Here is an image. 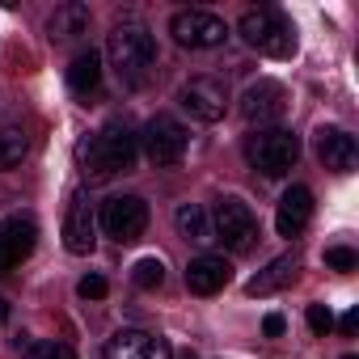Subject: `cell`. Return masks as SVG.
<instances>
[{
	"label": "cell",
	"mask_w": 359,
	"mask_h": 359,
	"mask_svg": "<svg viewBox=\"0 0 359 359\" xmlns=\"http://www.w3.org/2000/svg\"><path fill=\"white\" fill-rule=\"evenodd\" d=\"M187 144H191V135H187V127L177 123L173 114H152L144 123V152H148V161L156 169L177 165L187 156Z\"/></svg>",
	"instance_id": "7"
},
{
	"label": "cell",
	"mask_w": 359,
	"mask_h": 359,
	"mask_svg": "<svg viewBox=\"0 0 359 359\" xmlns=\"http://www.w3.org/2000/svg\"><path fill=\"white\" fill-rule=\"evenodd\" d=\"M342 359H355V355H342Z\"/></svg>",
	"instance_id": "31"
},
{
	"label": "cell",
	"mask_w": 359,
	"mask_h": 359,
	"mask_svg": "<svg viewBox=\"0 0 359 359\" xmlns=\"http://www.w3.org/2000/svg\"><path fill=\"white\" fill-rule=\"evenodd\" d=\"M26 152H30V140H26V131H22V127H5V131H0V169L22 165V161H26Z\"/></svg>",
	"instance_id": "21"
},
{
	"label": "cell",
	"mask_w": 359,
	"mask_h": 359,
	"mask_svg": "<svg viewBox=\"0 0 359 359\" xmlns=\"http://www.w3.org/2000/svg\"><path fill=\"white\" fill-rule=\"evenodd\" d=\"M39 245V224L34 216H9L5 224H0V275L22 266Z\"/></svg>",
	"instance_id": "11"
},
{
	"label": "cell",
	"mask_w": 359,
	"mask_h": 359,
	"mask_svg": "<svg viewBox=\"0 0 359 359\" xmlns=\"http://www.w3.org/2000/svg\"><path fill=\"white\" fill-rule=\"evenodd\" d=\"M245 161L262 177H283L300 161V140L283 127H258L254 135H245Z\"/></svg>",
	"instance_id": "4"
},
{
	"label": "cell",
	"mask_w": 359,
	"mask_h": 359,
	"mask_svg": "<svg viewBox=\"0 0 359 359\" xmlns=\"http://www.w3.org/2000/svg\"><path fill=\"white\" fill-rule=\"evenodd\" d=\"M64 245H68V254H76V258L93 254V245H97V220H93V208H89V195H85V191H76V195L68 199Z\"/></svg>",
	"instance_id": "12"
},
{
	"label": "cell",
	"mask_w": 359,
	"mask_h": 359,
	"mask_svg": "<svg viewBox=\"0 0 359 359\" xmlns=\"http://www.w3.org/2000/svg\"><path fill=\"white\" fill-rule=\"evenodd\" d=\"M5 317H9V304H5V300H0V321H5Z\"/></svg>",
	"instance_id": "29"
},
{
	"label": "cell",
	"mask_w": 359,
	"mask_h": 359,
	"mask_svg": "<svg viewBox=\"0 0 359 359\" xmlns=\"http://www.w3.org/2000/svg\"><path fill=\"white\" fill-rule=\"evenodd\" d=\"M131 279H135V287L152 292V287H161V283H165V262H161V258H140V262H135V271H131Z\"/></svg>",
	"instance_id": "22"
},
{
	"label": "cell",
	"mask_w": 359,
	"mask_h": 359,
	"mask_svg": "<svg viewBox=\"0 0 359 359\" xmlns=\"http://www.w3.org/2000/svg\"><path fill=\"white\" fill-rule=\"evenodd\" d=\"M241 114L245 123L254 127H271L287 114V89L279 81H254L245 93H241Z\"/></svg>",
	"instance_id": "10"
},
{
	"label": "cell",
	"mask_w": 359,
	"mask_h": 359,
	"mask_svg": "<svg viewBox=\"0 0 359 359\" xmlns=\"http://www.w3.org/2000/svg\"><path fill=\"white\" fill-rule=\"evenodd\" d=\"M76 292H81V296H85V300H102V296H106V292H110V283H106V279H102V275H85V279H81V283H76Z\"/></svg>",
	"instance_id": "26"
},
{
	"label": "cell",
	"mask_w": 359,
	"mask_h": 359,
	"mask_svg": "<svg viewBox=\"0 0 359 359\" xmlns=\"http://www.w3.org/2000/svg\"><path fill=\"white\" fill-rule=\"evenodd\" d=\"M106 60H110V68L118 72L123 85L140 89L148 81L152 64H156V43L140 22H123L106 34Z\"/></svg>",
	"instance_id": "2"
},
{
	"label": "cell",
	"mask_w": 359,
	"mask_h": 359,
	"mask_svg": "<svg viewBox=\"0 0 359 359\" xmlns=\"http://www.w3.org/2000/svg\"><path fill=\"white\" fill-rule=\"evenodd\" d=\"M355 325H359V309H351V313L338 321V330H342V334H355Z\"/></svg>",
	"instance_id": "28"
},
{
	"label": "cell",
	"mask_w": 359,
	"mask_h": 359,
	"mask_svg": "<svg viewBox=\"0 0 359 359\" xmlns=\"http://www.w3.org/2000/svg\"><path fill=\"white\" fill-rule=\"evenodd\" d=\"M97 224H102V233H106L110 241L131 245V241H140L144 229H148V203H144L140 195H110V199L102 203Z\"/></svg>",
	"instance_id": "5"
},
{
	"label": "cell",
	"mask_w": 359,
	"mask_h": 359,
	"mask_svg": "<svg viewBox=\"0 0 359 359\" xmlns=\"http://www.w3.org/2000/svg\"><path fill=\"white\" fill-rule=\"evenodd\" d=\"M325 266H334V271H355V266H359V254L346 250V245H330V250H325Z\"/></svg>",
	"instance_id": "24"
},
{
	"label": "cell",
	"mask_w": 359,
	"mask_h": 359,
	"mask_svg": "<svg viewBox=\"0 0 359 359\" xmlns=\"http://www.w3.org/2000/svg\"><path fill=\"white\" fill-rule=\"evenodd\" d=\"M212 237L216 241H224V250H233V254H245L254 241H258V216L250 212V203H241L237 195H229V199H220L216 203V216H212Z\"/></svg>",
	"instance_id": "6"
},
{
	"label": "cell",
	"mask_w": 359,
	"mask_h": 359,
	"mask_svg": "<svg viewBox=\"0 0 359 359\" xmlns=\"http://www.w3.org/2000/svg\"><path fill=\"white\" fill-rule=\"evenodd\" d=\"M309 330H313L317 338H325V334L334 330V313H330V304H309Z\"/></svg>",
	"instance_id": "25"
},
{
	"label": "cell",
	"mask_w": 359,
	"mask_h": 359,
	"mask_svg": "<svg viewBox=\"0 0 359 359\" xmlns=\"http://www.w3.org/2000/svg\"><path fill=\"white\" fill-rule=\"evenodd\" d=\"M102 355L106 359H173L169 342L161 334H148V330H118Z\"/></svg>",
	"instance_id": "14"
},
{
	"label": "cell",
	"mask_w": 359,
	"mask_h": 359,
	"mask_svg": "<svg viewBox=\"0 0 359 359\" xmlns=\"http://www.w3.org/2000/svg\"><path fill=\"white\" fill-rule=\"evenodd\" d=\"M22 359H76L68 342H30Z\"/></svg>",
	"instance_id": "23"
},
{
	"label": "cell",
	"mask_w": 359,
	"mask_h": 359,
	"mask_svg": "<svg viewBox=\"0 0 359 359\" xmlns=\"http://www.w3.org/2000/svg\"><path fill=\"white\" fill-rule=\"evenodd\" d=\"M296 275H300V254L292 250V254H279L275 262H266V271H258L245 292L250 296H271V292H283Z\"/></svg>",
	"instance_id": "17"
},
{
	"label": "cell",
	"mask_w": 359,
	"mask_h": 359,
	"mask_svg": "<svg viewBox=\"0 0 359 359\" xmlns=\"http://www.w3.org/2000/svg\"><path fill=\"white\" fill-rule=\"evenodd\" d=\"M229 279H233V266L216 254H199L187 262V287L195 296H216V292H224Z\"/></svg>",
	"instance_id": "15"
},
{
	"label": "cell",
	"mask_w": 359,
	"mask_h": 359,
	"mask_svg": "<svg viewBox=\"0 0 359 359\" xmlns=\"http://www.w3.org/2000/svg\"><path fill=\"white\" fill-rule=\"evenodd\" d=\"M169 34L177 39V47L208 51V47H220L229 39V26H224V18H216L208 9H182V13H173Z\"/></svg>",
	"instance_id": "8"
},
{
	"label": "cell",
	"mask_w": 359,
	"mask_h": 359,
	"mask_svg": "<svg viewBox=\"0 0 359 359\" xmlns=\"http://www.w3.org/2000/svg\"><path fill=\"white\" fill-rule=\"evenodd\" d=\"M177 102L182 110L199 123H220L224 110H229V89L216 81V76H191L182 89H177Z\"/></svg>",
	"instance_id": "9"
},
{
	"label": "cell",
	"mask_w": 359,
	"mask_h": 359,
	"mask_svg": "<svg viewBox=\"0 0 359 359\" xmlns=\"http://www.w3.org/2000/svg\"><path fill=\"white\" fill-rule=\"evenodd\" d=\"M97 85H102V60H97V51H81L68 64V89L81 93V97H89Z\"/></svg>",
	"instance_id": "20"
},
{
	"label": "cell",
	"mask_w": 359,
	"mask_h": 359,
	"mask_svg": "<svg viewBox=\"0 0 359 359\" xmlns=\"http://www.w3.org/2000/svg\"><path fill=\"white\" fill-rule=\"evenodd\" d=\"M89 22H93V13L85 5H60L47 18V34H51V43H76L89 34Z\"/></svg>",
	"instance_id": "18"
},
{
	"label": "cell",
	"mask_w": 359,
	"mask_h": 359,
	"mask_svg": "<svg viewBox=\"0 0 359 359\" xmlns=\"http://www.w3.org/2000/svg\"><path fill=\"white\" fill-rule=\"evenodd\" d=\"M283 325H287V321H283L279 313H271V317L262 321V334H266V338H279V334H283Z\"/></svg>",
	"instance_id": "27"
},
{
	"label": "cell",
	"mask_w": 359,
	"mask_h": 359,
	"mask_svg": "<svg viewBox=\"0 0 359 359\" xmlns=\"http://www.w3.org/2000/svg\"><path fill=\"white\" fill-rule=\"evenodd\" d=\"M135 152H140V135L127 123L110 118L97 135H89L81 144L76 156H81V173L89 177V182H110L114 173H127L135 165Z\"/></svg>",
	"instance_id": "1"
},
{
	"label": "cell",
	"mask_w": 359,
	"mask_h": 359,
	"mask_svg": "<svg viewBox=\"0 0 359 359\" xmlns=\"http://www.w3.org/2000/svg\"><path fill=\"white\" fill-rule=\"evenodd\" d=\"M173 224H177V233H182L187 241H195V245L216 241V237H212V220H208V212H203L199 203H177Z\"/></svg>",
	"instance_id": "19"
},
{
	"label": "cell",
	"mask_w": 359,
	"mask_h": 359,
	"mask_svg": "<svg viewBox=\"0 0 359 359\" xmlns=\"http://www.w3.org/2000/svg\"><path fill=\"white\" fill-rule=\"evenodd\" d=\"M313 148H317V161H321L330 173H351V169L359 165V144H355V135L342 131V127H321L317 140H313Z\"/></svg>",
	"instance_id": "13"
},
{
	"label": "cell",
	"mask_w": 359,
	"mask_h": 359,
	"mask_svg": "<svg viewBox=\"0 0 359 359\" xmlns=\"http://www.w3.org/2000/svg\"><path fill=\"white\" fill-rule=\"evenodd\" d=\"M313 216V191L309 187H287L283 199H279V212H275V229L279 237H296Z\"/></svg>",
	"instance_id": "16"
},
{
	"label": "cell",
	"mask_w": 359,
	"mask_h": 359,
	"mask_svg": "<svg viewBox=\"0 0 359 359\" xmlns=\"http://www.w3.org/2000/svg\"><path fill=\"white\" fill-rule=\"evenodd\" d=\"M237 34L245 39V47H254L258 55H271V60H287L296 55V30L283 13L275 9H250L241 13V26Z\"/></svg>",
	"instance_id": "3"
},
{
	"label": "cell",
	"mask_w": 359,
	"mask_h": 359,
	"mask_svg": "<svg viewBox=\"0 0 359 359\" xmlns=\"http://www.w3.org/2000/svg\"><path fill=\"white\" fill-rule=\"evenodd\" d=\"M177 359H199V355H195V351H182V355H177Z\"/></svg>",
	"instance_id": "30"
}]
</instances>
